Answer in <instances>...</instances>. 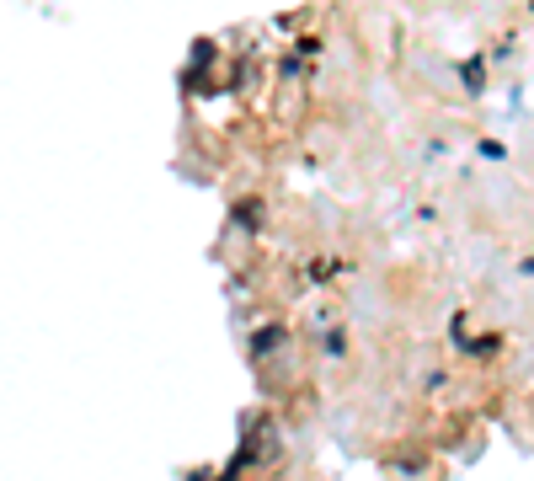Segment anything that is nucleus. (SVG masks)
<instances>
[]
</instances>
